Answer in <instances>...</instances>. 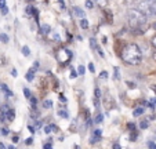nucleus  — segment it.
Wrapping results in <instances>:
<instances>
[{
    "instance_id": "e433bc0d",
    "label": "nucleus",
    "mask_w": 156,
    "mask_h": 149,
    "mask_svg": "<svg viewBox=\"0 0 156 149\" xmlns=\"http://www.w3.org/2000/svg\"><path fill=\"white\" fill-rule=\"evenodd\" d=\"M43 148L44 149H51V148H53V145H51L50 142H48V144H43Z\"/></svg>"
},
{
    "instance_id": "49530a36",
    "label": "nucleus",
    "mask_w": 156,
    "mask_h": 149,
    "mask_svg": "<svg viewBox=\"0 0 156 149\" xmlns=\"http://www.w3.org/2000/svg\"><path fill=\"white\" fill-rule=\"evenodd\" d=\"M53 39H54V40H58L59 35H58V33H53Z\"/></svg>"
},
{
    "instance_id": "72a5a7b5",
    "label": "nucleus",
    "mask_w": 156,
    "mask_h": 149,
    "mask_svg": "<svg viewBox=\"0 0 156 149\" xmlns=\"http://www.w3.org/2000/svg\"><path fill=\"white\" fill-rule=\"evenodd\" d=\"M0 133H2V135H9V129H6V127H4V129L0 130Z\"/></svg>"
},
{
    "instance_id": "a18cd8bd",
    "label": "nucleus",
    "mask_w": 156,
    "mask_h": 149,
    "mask_svg": "<svg viewBox=\"0 0 156 149\" xmlns=\"http://www.w3.org/2000/svg\"><path fill=\"white\" fill-rule=\"evenodd\" d=\"M11 75H12V76H14V77H17V75H18L17 69H12V70H11Z\"/></svg>"
},
{
    "instance_id": "6e6d98bb",
    "label": "nucleus",
    "mask_w": 156,
    "mask_h": 149,
    "mask_svg": "<svg viewBox=\"0 0 156 149\" xmlns=\"http://www.w3.org/2000/svg\"><path fill=\"white\" fill-rule=\"evenodd\" d=\"M152 90H153V91H155V93H156V86H152Z\"/></svg>"
},
{
    "instance_id": "2eb2a0df",
    "label": "nucleus",
    "mask_w": 156,
    "mask_h": 149,
    "mask_svg": "<svg viewBox=\"0 0 156 149\" xmlns=\"http://www.w3.org/2000/svg\"><path fill=\"white\" fill-rule=\"evenodd\" d=\"M84 6H86V9H87V10H91L93 7H94V3H93L91 0H86Z\"/></svg>"
},
{
    "instance_id": "79ce46f5",
    "label": "nucleus",
    "mask_w": 156,
    "mask_h": 149,
    "mask_svg": "<svg viewBox=\"0 0 156 149\" xmlns=\"http://www.w3.org/2000/svg\"><path fill=\"white\" fill-rule=\"evenodd\" d=\"M126 84L130 86V88H134V87H136V84H134V83H131V82H126Z\"/></svg>"
},
{
    "instance_id": "13d9d810",
    "label": "nucleus",
    "mask_w": 156,
    "mask_h": 149,
    "mask_svg": "<svg viewBox=\"0 0 156 149\" xmlns=\"http://www.w3.org/2000/svg\"><path fill=\"white\" fill-rule=\"evenodd\" d=\"M155 138H156V133H155Z\"/></svg>"
},
{
    "instance_id": "473e14b6",
    "label": "nucleus",
    "mask_w": 156,
    "mask_h": 149,
    "mask_svg": "<svg viewBox=\"0 0 156 149\" xmlns=\"http://www.w3.org/2000/svg\"><path fill=\"white\" fill-rule=\"evenodd\" d=\"M95 48H97V51H98V54H100V57H101V58H104V57H105V54H104V51H102V50H101L100 47H95Z\"/></svg>"
},
{
    "instance_id": "f8f14e48",
    "label": "nucleus",
    "mask_w": 156,
    "mask_h": 149,
    "mask_svg": "<svg viewBox=\"0 0 156 149\" xmlns=\"http://www.w3.org/2000/svg\"><path fill=\"white\" fill-rule=\"evenodd\" d=\"M97 2V4L100 7H102V9H105L106 6H108V3H109V0H95Z\"/></svg>"
},
{
    "instance_id": "de8ad7c7",
    "label": "nucleus",
    "mask_w": 156,
    "mask_h": 149,
    "mask_svg": "<svg viewBox=\"0 0 156 149\" xmlns=\"http://www.w3.org/2000/svg\"><path fill=\"white\" fill-rule=\"evenodd\" d=\"M151 104H152L153 106H156V98H151Z\"/></svg>"
},
{
    "instance_id": "5701e85b",
    "label": "nucleus",
    "mask_w": 156,
    "mask_h": 149,
    "mask_svg": "<svg viewBox=\"0 0 156 149\" xmlns=\"http://www.w3.org/2000/svg\"><path fill=\"white\" fill-rule=\"evenodd\" d=\"M94 95H95V98L97 99H101V90L98 87H95V90H94Z\"/></svg>"
},
{
    "instance_id": "f704fd0d",
    "label": "nucleus",
    "mask_w": 156,
    "mask_h": 149,
    "mask_svg": "<svg viewBox=\"0 0 156 149\" xmlns=\"http://www.w3.org/2000/svg\"><path fill=\"white\" fill-rule=\"evenodd\" d=\"M105 14H106V18H108V22H112V15L109 14V12L106 11V10H105Z\"/></svg>"
},
{
    "instance_id": "4be33fe9",
    "label": "nucleus",
    "mask_w": 156,
    "mask_h": 149,
    "mask_svg": "<svg viewBox=\"0 0 156 149\" xmlns=\"http://www.w3.org/2000/svg\"><path fill=\"white\" fill-rule=\"evenodd\" d=\"M43 106L44 108H53V102H51L50 99H47V101H44L43 102Z\"/></svg>"
},
{
    "instance_id": "20e7f679",
    "label": "nucleus",
    "mask_w": 156,
    "mask_h": 149,
    "mask_svg": "<svg viewBox=\"0 0 156 149\" xmlns=\"http://www.w3.org/2000/svg\"><path fill=\"white\" fill-rule=\"evenodd\" d=\"M101 137H102V131L101 130H94L91 137H90V144H97L101 140Z\"/></svg>"
},
{
    "instance_id": "09e8293b",
    "label": "nucleus",
    "mask_w": 156,
    "mask_h": 149,
    "mask_svg": "<svg viewBox=\"0 0 156 149\" xmlns=\"http://www.w3.org/2000/svg\"><path fill=\"white\" fill-rule=\"evenodd\" d=\"M28 130H29V131H30V133H32V134H33V133H35V131H36V130H35V129H33V127H32V126H28Z\"/></svg>"
},
{
    "instance_id": "bb28decb",
    "label": "nucleus",
    "mask_w": 156,
    "mask_h": 149,
    "mask_svg": "<svg viewBox=\"0 0 156 149\" xmlns=\"http://www.w3.org/2000/svg\"><path fill=\"white\" fill-rule=\"evenodd\" d=\"M100 77L101 79H104V80L108 79V72H106V70H102V72L100 73Z\"/></svg>"
},
{
    "instance_id": "a211bd4d",
    "label": "nucleus",
    "mask_w": 156,
    "mask_h": 149,
    "mask_svg": "<svg viewBox=\"0 0 156 149\" xmlns=\"http://www.w3.org/2000/svg\"><path fill=\"white\" fill-rule=\"evenodd\" d=\"M22 91H24V95H25V98H28V99H29V98H30V95H32V93H30V90H29V88L24 87V90H22Z\"/></svg>"
},
{
    "instance_id": "4d7b16f0",
    "label": "nucleus",
    "mask_w": 156,
    "mask_h": 149,
    "mask_svg": "<svg viewBox=\"0 0 156 149\" xmlns=\"http://www.w3.org/2000/svg\"><path fill=\"white\" fill-rule=\"evenodd\" d=\"M153 28H155V29H156V22H155V23H153Z\"/></svg>"
},
{
    "instance_id": "4c0bfd02",
    "label": "nucleus",
    "mask_w": 156,
    "mask_h": 149,
    "mask_svg": "<svg viewBox=\"0 0 156 149\" xmlns=\"http://www.w3.org/2000/svg\"><path fill=\"white\" fill-rule=\"evenodd\" d=\"M39 127H41V120H37V122H36V124H35V130H37Z\"/></svg>"
},
{
    "instance_id": "ddd939ff",
    "label": "nucleus",
    "mask_w": 156,
    "mask_h": 149,
    "mask_svg": "<svg viewBox=\"0 0 156 149\" xmlns=\"http://www.w3.org/2000/svg\"><path fill=\"white\" fill-rule=\"evenodd\" d=\"M148 126H149V122H148L147 119H145V120H141V123H140V127H141L142 130L148 129Z\"/></svg>"
},
{
    "instance_id": "603ef678",
    "label": "nucleus",
    "mask_w": 156,
    "mask_h": 149,
    "mask_svg": "<svg viewBox=\"0 0 156 149\" xmlns=\"http://www.w3.org/2000/svg\"><path fill=\"white\" fill-rule=\"evenodd\" d=\"M12 142H18V137H17V135H15V137L12 138Z\"/></svg>"
},
{
    "instance_id": "a19ab883",
    "label": "nucleus",
    "mask_w": 156,
    "mask_h": 149,
    "mask_svg": "<svg viewBox=\"0 0 156 149\" xmlns=\"http://www.w3.org/2000/svg\"><path fill=\"white\" fill-rule=\"evenodd\" d=\"M151 43H152V46H153V47H155V48H156V35H155V36H153V37H152V41H151Z\"/></svg>"
},
{
    "instance_id": "c9c22d12",
    "label": "nucleus",
    "mask_w": 156,
    "mask_h": 149,
    "mask_svg": "<svg viewBox=\"0 0 156 149\" xmlns=\"http://www.w3.org/2000/svg\"><path fill=\"white\" fill-rule=\"evenodd\" d=\"M71 77H72V79H76V77H77V72H76V70H72V72H71Z\"/></svg>"
},
{
    "instance_id": "1a4fd4ad",
    "label": "nucleus",
    "mask_w": 156,
    "mask_h": 149,
    "mask_svg": "<svg viewBox=\"0 0 156 149\" xmlns=\"http://www.w3.org/2000/svg\"><path fill=\"white\" fill-rule=\"evenodd\" d=\"M73 14L76 15V17H79V18H84V11H83L80 7H77V6L73 7Z\"/></svg>"
},
{
    "instance_id": "2f4dec72",
    "label": "nucleus",
    "mask_w": 156,
    "mask_h": 149,
    "mask_svg": "<svg viewBox=\"0 0 156 149\" xmlns=\"http://www.w3.org/2000/svg\"><path fill=\"white\" fill-rule=\"evenodd\" d=\"M88 70H90V72H91V73H94V72H95L94 64H91V62H90V64H88Z\"/></svg>"
},
{
    "instance_id": "5fc2aeb1",
    "label": "nucleus",
    "mask_w": 156,
    "mask_h": 149,
    "mask_svg": "<svg viewBox=\"0 0 156 149\" xmlns=\"http://www.w3.org/2000/svg\"><path fill=\"white\" fill-rule=\"evenodd\" d=\"M152 57H153V59H155V61H156V51H155V53H153V55H152Z\"/></svg>"
},
{
    "instance_id": "c03bdc74",
    "label": "nucleus",
    "mask_w": 156,
    "mask_h": 149,
    "mask_svg": "<svg viewBox=\"0 0 156 149\" xmlns=\"http://www.w3.org/2000/svg\"><path fill=\"white\" fill-rule=\"evenodd\" d=\"M4 6H7L6 0H0V9H2V7H4Z\"/></svg>"
},
{
    "instance_id": "9b49d317",
    "label": "nucleus",
    "mask_w": 156,
    "mask_h": 149,
    "mask_svg": "<svg viewBox=\"0 0 156 149\" xmlns=\"http://www.w3.org/2000/svg\"><path fill=\"white\" fill-rule=\"evenodd\" d=\"M79 23H80V28H82V29H87L88 28V21L86 20V18H80Z\"/></svg>"
},
{
    "instance_id": "7c9ffc66",
    "label": "nucleus",
    "mask_w": 156,
    "mask_h": 149,
    "mask_svg": "<svg viewBox=\"0 0 156 149\" xmlns=\"http://www.w3.org/2000/svg\"><path fill=\"white\" fill-rule=\"evenodd\" d=\"M90 46H91V48H95V47H97V44H95V39H94V37L90 39Z\"/></svg>"
},
{
    "instance_id": "a878e982",
    "label": "nucleus",
    "mask_w": 156,
    "mask_h": 149,
    "mask_svg": "<svg viewBox=\"0 0 156 149\" xmlns=\"http://www.w3.org/2000/svg\"><path fill=\"white\" fill-rule=\"evenodd\" d=\"M113 70H115V76H113V77H115L116 80H119V79H120V75H119V68L115 66V68H113Z\"/></svg>"
},
{
    "instance_id": "58836bf2",
    "label": "nucleus",
    "mask_w": 156,
    "mask_h": 149,
    "mask_svg": "<svg viewBox=\"0 0 156 149\" xmlns=\"http://www.w3.org/2000/svg\"><path fill=\"white\" fill-rule=\"evenodd\" d=\"M32 142H33L32 138H27V140H25V144H27V145H32Z\"/></svg>"
},
{
    "instance_id": "39448f33",
    "label": "nucleus",
    "mask_w": 156,
    "mask_h": 149,
    "mask_svg": "<svg viewBox=\"0 0 156 149\" xmlns=\"http://www.w3.org/2000/svg\"><path fill=\"white\" fill-rule=\"evenodd\" d=\"M35 72H36V69L30 68V69L27 72V75H25V79H27L28 82H33V79H35Z\"/></svg>"
},
{
    "instance_id": "c85d7f7f",
    "label": "nucleus",
    "mask_w": 156,
    "mask_h": 149,
    "mask_svg": "<svg viewBox=\"0 0 156 149\" xmlns=\"http://www.w3.org/2000/svg\"><path fill=\"white\" fill-rule=\"evenodd\" d=\"M127 129L129 130H136V124H134V123H127Z\"/></svg>"
},
{
    "instance_id": "b1692460",
    "label": "nucleus",
    "mask_w": 156,
    "mask_h": 149,
    "mask_svg": "<svg viewBox=\"0 0 156 149\" xmlns=\"http://www.w3.org/2000/svg\"><path fill=\"white\" fill-rule=\"evenodd\" d=\"M0 12H2V15H7V14H9V7H7V6L2 7V9H0Z\"/></svg>"
},
{
    "instance_id": "6ab92c4d",
    "label": "nucleus",
    "mask_w": 156,
    "mask_h": 149,
    "mask_svg": "<svg viewBox=\"0 0 156 149\" xmlns=\"http://www.w3.org/2000/svg\"><path fill=\"white\" fill-rule=\"evenodd\" d=\"M0 40L3 41V43H9L10 39H9V36H7L6 33H2V35H0Z\"/></svg>"
},
{
    "instance_id": "f03ea898",
    "label": "nucleus",
    "mask_w": 156,
    "mask_h": 149,
    "mask_svg": "<svg viewBox=\"0 0 156 149\" xmlns=\"http://www.w3.org/2000/svg\"><path fill=\"white\" fill-rule=\"evenodd\" d=\"M127 20H129V25L133 30H136V33L141 35V28L147 23V15L138 9H131L127 14Z\"/></svg>"
},
{
    "instance_id": "3c124183",
    "label": "nucleus",
    "mask_w": 156,
    "mask_h": 149,
    "mask_svg": "<svg viewBox=\"0 0 156 149\" xmlns=\"http://www.w3.org/2000/svg\"><path fill=\"white\" fill-rule=\"evenodd\" d=\"M58 2H59V4H61V7H62V9H65V4H64V0H58Z\"/></svg>"
},
{
    "instance_id": "412c9836",
    "label": "nucleus",
    "mask_w": 156,
    "mask_h": 149,
    "mask_svg": "<svg viewBox=\"0 0 156 149\" xmlns=\"http://www.w3.org/2000/svg\"><path fill=\"white\" fill-rule=\"evenodd\" d=\"M77 73H79L80 76H83V75L86 73V69H84V66H83V65H79V68H77Z\"/></svg>"
},
{
    "instance_id": "0eeeda50",
    "label": "nucleus",
    "mask_w": 156,
    "mask_h": 149,
    "mask_svg": "<svg viewBox=\"0 0 156 149\" xmlns=\"http://www.w3.org/2000/svg\"><path fill=\"white\" fill-rule=\"evenodd\" d=\"M0 90H2L4 94H6L7 98H10V97L14 95V94H12V91H10V90H9V87H7L6 84H0Z\"/></svg>"
},
{
    "instance_id": "f257e3e1",
    "label": "nucleus",
    "mask_w": 156,
    "mask_h": 149,
    "mask_svg": "<svg viewBox=\"0 0 156 149\" xmlns=\"http://www.w3.org/2000/svg\"><path fill=\"white\" fill-rule=\"evenodd\" d=\"M120 58L123 59V62L133 66H137V65L141 64L142 61V51L138 47V44L136 43H127L123 47L120 53Z\"/></svg>"
},
{
    "instance_id": "ea45409f",
    "label": "nucleus",
    "mask_w": 156,
    "mask_h": 149,
    "mask_svg": "<svg viewBox=\"0 0 156 149\" xmlns=\"http://www.w3.org/2000/svg\"><path fill=\"white\" fill-rule=\"evenodd\" d=\"M33 69H36V70H37L39 69V61H35V62H33Z\"/></svg>"
},
{
    "instance_id": "4468645a",
    "label": "nucleus",
    "mask_w": 156,
    "mask_h": 149,
    "mask_svg": "<svg viewBox=\"0 0 156 149\" xmlns=\"http://www.w3.org/2000/svg\"><path fill=\"white\" fill-rule=\"evenodd\" d=\"M22 54H24L25 57H29V55H30V50H29V47H28V46H24V47H22Z\"/></svg>"
},
{
    "instance_id": "37998d69",
    "label": "nucleus",
    "mask_w": 156,
    "mask_h": 149,
    "mask_svg": "<svg viewBox=\"0 0 156 149\" xmlns=\"http://www.w3.org/2000/svg\"><path fill=\"white\" fill-rule=\"evenodd\" d=\"M59 101H61V102H66V98H65V97L61 94V95H59Z\"/></svg>"
},
{
    "instance_id": "c756f323",
    "label": "nucleus",
    "mask_w": 156,
    "mask_h": 149,
    "mask_svg": "<svg viewBox=\"0 0 156 149\" xmlns=\"http://www.w3.org/2000/svg\"><path fill=\"white\" fill-rule=\"evenodd\" d=\"M51 130H53V129H51V124H50V126H44V133H46V134H50Z\"/></svg>"
},
{
    "instance_id": "423d86ee",
    "label": "nucleus",
    "mask_w": 156,
    "mask_h": 149,
    "mask_svg": "<svg viewBox=\"0 0 156 149\" xmlns=\"http://www.w3.org/2000/svg\"><path fill=\"white\" fill-rule=\"evenodd\" d=\"M6 117H7V122H12L15 119V111L12 108H9V111L6 112Z\"/></svg>"
},
{
    "instance_id": "8fccbe9b",
    "label": "nucleus",
    "mask_w": 156,
    "mask_h": 149,
    "mask_svg": "<svg viewBox=\"0 0 156 149\" xmlns=\"http://www.w3.org/2000/svg\"><path fill=\"white\" fill-rule=\"evenodd\" d=\"M112 148H113V149H120V145H119V144H115Z\"/></svg>"
},
{
    "instance_id": "864d4df0",
    "label": "nucleus",
    "mask_w": 156,
    "mask_h": 149,
    "mask_svg": "<svg viewBox=\"0 0 156 149\" xmlns=\"http://www.w3.org/2000/svg\"><path fill=\"white\" fill-rule=\"evenodd\" d=\"M0 148H6V145H4L3 142H0Z\"/></svg>"
},
{
    "instance_id": "cd10ccee",
    "label": "nucleus",
    "mask_w": 156,
    "mask_h": 149,
    "mask_svg": "<svg viewBox=\"0 0 156 149\" xmlns=\"http://www.w3.org/2000/svg\"><path fill=\"white\" fill-rule=\"evenodd\" d=\"M148 148H151V149H156V144L153 142V141H148Z\"/></svg>"
},
{
    "instance_id": "7ed1b4c3",
    "label": "nucleus",
    "mask_w": 156,
    "mask_h": 149,
    "mask_svg": "<svg viewBox=\"0 0 156 149\" xmlns=\"http://www.w3.org/2000/svg\"><path fill=\"white\" fill-rule=\"evenodd\" d=\"M138 10L147 17H156V0H142L138 4Z\"/></svg>"
},
{
    "instance_id": "dca6fc26",
    "label": "nucleus",
    "mask_w": 156,
    "mask_h": 149,
    "mask_svg": "<svg viewBox=\"0 0 156 149\" xmlns=\"http://www.w3.org/2000/svg\"><path fill=\"white\" fill-rule=\"evenodd\" d=\"M35 7L33 6H28L27 9H25V11H27V14H29V15H33V12H35Z\"/></svg>"
},
{
    "instance_id": "f3484780",
    "label": "nucleus",
    "mask_w": 156,
    "mask_h": 149,
    "mask_svg": "<svg viewBox=\"0 0 156 149\" xmlns=\"http://www.w3.org/2000/svg\"><path fill=\"white\" fill-rule=\"evenodd\" d=\"M104 120V115H101V113H98L97 116H95V119H94V123H97V124H100L101 122Z\"/></svg>"
},
{
    "instance_id": "aec40b11",
    "label": "nucleus",
    "mask_w": 156,
    "mask_h": 149,
    "mask_svg": "<svg viewBox=\"0 0 156 149\" xmlns=\"http://www.w3.org/2000/svg\"><path fill=\"white\" fill-rule=\"evenodd\" d=\"M58 115L61 117H64V119H68V117H69L68 112H66V111H62V109H61V111H58Z\"/></svg>"
},
{
    "instance_id": "393cba45",
    "label": "nucleus",
    "mask_w": 156,
    "mask_h": 149,
    "mask_svg": "<svg viewBox=\"0 0 156 149\" xmlns=\"http://www.w3.org/2000/svg\"><path fill=\"white\" fill-rule=\"evenodd\" d=\"M29 99H30V102H32V108H33V109H36V104H37V99H36L35 97H32V95H30V98H29Z\"/></svg>"
},
{
    "instance_id": "6e6552de",
    "label": "nucleus",
    "mask_w": 156,
    "mask_h": 149,
    "mask_svg": "<svg viewBox=\"0 0 156 149\" xmlns=\"http://www.w3.org/2000/svg\"><path fill=\"white\" fill-rule=\"evenodd\" d=\"M50 32H51V27H50V25L44 23V25H41V27H40V33H41V35H48Z\"/></svg>"
},
{
    "instance_id": "9d476101",
    "label": "nucleus",
    "mask_w": 156,
    "mask_h": 149,
    "mask_svg": "<svg viewBox=\"0 0 156 149\" xmlns=\"http://www.w3.org/2000/svg\"><path fill=\"white\" fill-rule=\"evenodd\" d=\"M144 112H145V109L142 108V106H138V108H136L134 111H133V116H134V117H138V116H141Z\"/></svg>"
}]
</instances>
